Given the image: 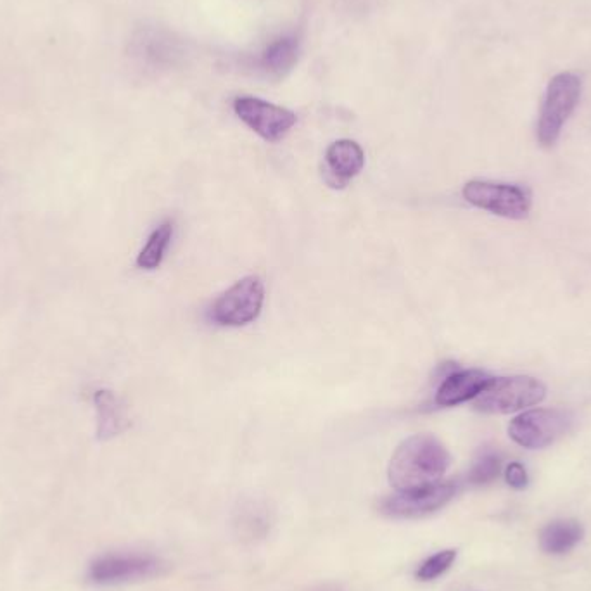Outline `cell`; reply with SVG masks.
Instances as JSON below:
<instances>
[{
	"mask_svg": "<svg viewBox=\"0 0 591 591\" xmlns=\"http://www.w3.org/2000/svg\"><path fill=\"white\" fill-rule=\"evenodd\" d=\"M265 301V284L258 275L237 280L211 306L210 317L223 327H242L260 317Z\"/></svg>",
	"mask_w": 591,
	"mask_h": 591,
	"instance_id": "obj_5",
	"label": "cell"
},
{
	"mask_svg": "<svg viewBox=\"0 0 591 591\" xmlns=\"http://www.w3.org/2000/svg\"><path fill=\"white\" fill-rule=\"evenodd\" d=\"M327 165V182L331 187H344L362 172L365 166V153L355 140L341 139L332 142L325 153Z\"/></svg>",
	"mask_w": 591,
	"mask_h": 591,
	"instance_id": "obj_11",
	"label": "cell"
},
{
	"mask_svg": "<svg viewBox=\"0 0 591 591\" xmlns=\"http://www.w3.org/2000/svg\"><path fill=\"white\" fill-rule=\"evenodd\" d=\"M505 481L514 490H524L528 486V472L524 469V465L519 464V462H512V464L507 465Z\"/></svg>",
	"mask_w": 591,
	"mask_h": 591,
	"instance_id": "obj_18",
	"label": "cell"
},
{
	"mask_svg": "<svg viewBox=\"0 0 591 591\" xmlns=\"http://www.w3.org/2000/svg\"><path fill=\"white\" fill-rule=\"evenodd\" d=\"M585 529L581 522L574 519H562V521L550 522L547 528L540 534V547L550 555H562L571 552L572 548L583 540Z\"/></svg>",
	"mask_w": 591,
	"mask_h": 591,
	"instance_id": "obj_14",
	"label": "cell"
},
{
	"mask_svg": "<svg viewBox=\"0 0 591 591\" xmlns=\"http://www.w3.org/2000/svg\"><path fill=\"white\" fill-rule=\"evenodd\" d=\"M491 381L493 377L484 370H457L446 375L445 381L439 384L434 400L439 407H457L465 401L476 400Z\"/></svg>",
	"mask_w": 591,
	"mask_h": 591,
	"instance_id": "obj_10",
	"label": "cell"
},
{
	"mask_svg": "<svg viewBox=\"0 0 591 591\" xmlns=\"http://www.w3.org/2000/svg\"><path fill=\"white\" fill-rule=\"evenodd\" d=\"M172 237L173 223H161L147 239L146 246L140 249L139 256H137V267L142 270H156L163 263L166 249L170 246Z\"/></svg>",
	"mask_w": 591,
	"mask_h": 591,
	"instance_id": "obj_15",
	"label": "cell"
},
{
	"mask_svg": "<svg viewBox=\"0 0 591 591\" xmlns=\"http://www.w3.org/2000/svg\"><path fill=\"white\" fill-rule=\"evenodd\" d=\"M457 484L439 483L414 491H396L381 502V512L394 519H419L434 514L452 502L457 495Z\"/></svg>",
	"mask_w": 591,
	"mask_h": 591,
	"instance_id": "obj_9",
	"label": "cell"
},
{
	"mask_svg": "<svg viewBox=\"0 0 591 591\" xmlns=\"http://www.w3.org/2000/svg\"><path fill=\"white\" fill-rule=\"evenodd\" d=\"M97 410V439L108 441L125 433L130 427L127 408L123 401L109 389H99L94 393Z\"/></svg>",
	"mask_w": 591,
	"mask_h": 591,
	"instance_id": "obj_12",
	"label": "cell"
},
{
	"mask_svg": "<svg viewBox=\"0 0 591 591\" xmlns=\"http://www.w3.org/2000/svg\"><path fill=\"white\" fill-rule=\"evenodd\" d=\"M462 196L479 210L510 220H522L531 211V196L519 185L471 180L464 185Z\"/></svg>",
	"mask_w": 591,
	"mask_h": 591,
	"instance_id": "obj_6",
	"label": "cell"
},
{
	"mask_svg": "<svg viewBox=\"0 0 591 591\" xmlns=\"http://www.w3.org/2000/svg\"><path fill=\"white\" fill-rule=\"evenodd\" d=\"M583 92V82L576 73H559L548 83L545 99L541 104L538 121V140L543 147L555 146L562 134V128L578 108Z\"/></svg>",
	"mask_w": 591,
	"mask_h": 591,
	"instance_id": "obj_2",
	"label": "cell"
},
{
	"mask_svg": "<svg viewBox=\"0 0 591 591\" xmlns=\"http://www.w3.org/2000/svg\"><path fill=\"white\" fill-rule=\"evenodd\" d=\"M450 465V453L431 434L401 441L389 462V483L396 491H414L439 483Z\"/></svg>",
	"mask_w": 591,
	"mask_h": 591,
	"instance_id": "obj_1",
	"label": "cell"
},
{
	"mask_svg": "<svg viewBox=\"0 0 591 591\" xmlns=\"http://www.w3.org/2000/svg\"><path fill=\"white\" fill-rule=\"evenodd\" d=\"M502 471V458L493 452H486L477 458L476 464L472 465L471 472H469V481L476 486H483V484L495 481L496 477L500 476Z\"/></svg>",
	"mask_w": 591,
	"mask_h": 591,
	"instance_id": "obj_16",
	"label": "cell"
},
{
	"mask_svg": "<svg viewBox=\"0 0 591 591\" xmlns=\"http://www.w3.org/2000/svg\"><path fill=\"white\" fill-rule=\"evenodd\" d=\"M457 559V550H443V552L436 553L419 567L417 571V578L420 581H433V579L439 578L441 574H445L453 562Z\"/></svg>",
	"mask_w": 591,
	"mask_h": 591,
	"instance_id": "obj_17",
	"label": "cell"
},
{
	"mask_svg": "<svg viewBox=\"0 0 591 591\" xmlns=\"http://www.w3.org/2000/svg\"><path fill=\"white\" fill-rule=\"evenodd\" d=\"M545 396V384L534 377H493L490 386L474 400V408L484 414H514L538 405Z\"/></svg>",
	"mask_w": 591,
	"mask_h": 591,
	"instance_id": "obj_3",
	"label": "cell"
},
{
	"mask_svg": "<svg viewBox=\"0 0 591 591\" xmlns=\"http://www.w3.org/2000/svg\"><path fill=\"white\" fill-rule=\"evenodd\" d=\"M237 118L267 142H279L296 125V115L258 97H237L234 101Z\"/></svg>",
	"mask_w": 591,
	"mask_h": 591,
	"instance_id": "obj_7",
	"label": "cell"
},
{
	"mask_svg": "<svg viewBox=\"0 0 591 591\" xmlns=\"http://www.w3.org/2000/svg\"><path fill=\"white\" fill-rule=\"evenodd\" d=\"M574 415L560 408H534L517 415L509 426V436L528 450H541L571 431Z\"/></svg>",
	"mask_w": 591,
	"mask_h": 591,
	"instance_id": "obj_4",
	"label": "cell"
},
{
	"mask_svg": "<svg viewBox=\"0 0 591 591\" xmlns=\"http://www.w3.org/2000/svg\"><path fill=\"white\" fill-rule=\"evenodd\" d=\"M299 58V40L291 35L280 37L261 52V70L272 77H284L293 70Z\"/></svg>",
	"mask_w": 591,
	"mask_h": 591,
	"instance_id": "obj_13",
	"label": "cell"
},
{
	"mask_svg": "<svg viewBox=\"0 0 591 591\" xmlns=\"http://www.w3.org/2000/svg\"><path fill=\"white\" fill-rule=\"evenodd\" d=\"M163 572V564L149 555L109 553L90 564L89 578L96 585H121L154 578Z\"/></svg>",
	"mask_w": 591,
	"mask_h": 591,
	"instance_id": "obj_8",
	"label": "cell"
}]
</instances>
